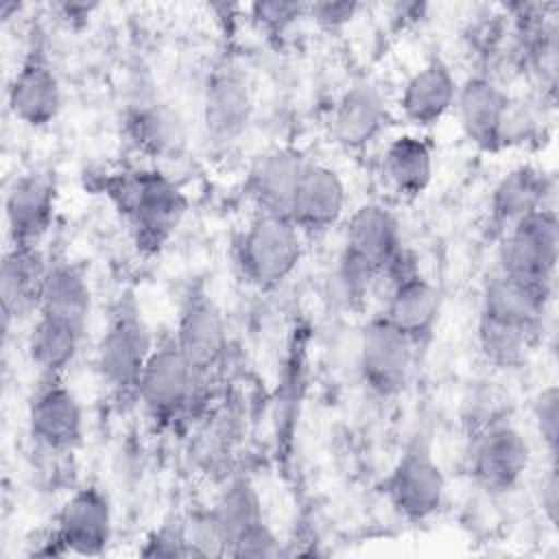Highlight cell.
Masks as SVG:
<instances>
[{
  "mask_svg": "<svg viewBox=\"0 0 559 559\" xmlns=\"http://www.w3.org/2000/svg\"><path fill=\"white\" fill-rule=\"evenodd\" d=\"M98 190L124 218L140 253H159L188 212V197L159 168H122L105 173Z\"/></svg>",
  "mask_w": 559,
  "mask_h": 559,
  "instance_id": "obj_1",
  "label": "cell"
},
{
  "mask_svg": "<svg viewBox=\"0 0 559 559\" xmlns=\"http://www.w3.org/2000/svg\"><path fill=\"white\" fill-rule=\"evenodd\" d=\"M299 260L301 231L288 216L255 212L236 242V264L240 275L262 290L284 284Z\"/></svg>",
  "mask_w": 559,
  "mask_h": 559,
  "instance_id": "obj_2",
  "label": "cell"
},
{
  "mask_svg": "<svg viewBox=\"0 0 559 559\" xmlns=\"http://www.w3.org/2000/svg\"><path fill=\"white\" fill-rule=\"evenodd\" d=\"M155 343L135 301L122 299L109 314L96 345V371L100 380L118 395H135Z\"/></svg>",
  "mask_w": 559,
  "mask_h": 559,
  "instance_id": "obj_3",
  "label": "cell"
},
{
  "mask_svg": "<svg viewBox=\"0 0 559 559\" xmlns=\"http://www.w3.org/2000/svg\"><path fill=\"white\" fill-rule=\"evenodd\" d=\"M201 382V376L170 336L155 343L135 386V397L153 421L170 426L192 411Z\"/></svg>",
  "mask_w": 559,
  "mask_h": 559,
  "instance_id": "obj_4",
  "label": "cell"
},
{
  "mask_svg": "<svg viewBox=\"0 0 559 559\" xmlns=\"http://www.w3.org/2000/svg\"><path fill=\"white\" fill-rule=\"evenodd\" d=\"M559 258V221L552 207L537 210L502 234L500 273L550 290Z\"/></svg>",
  "mask_w": 559,
  "mask_h": 559,
  "instance_id": "obj_5",
  "label": "cell"
},
{
  "mask_svg": "<svg viewBox=\"0 0 559 559\" xmlns=\"http://www.w3.org/2000/svg\"><path fill=\"white\" fill-rule=\"evenodd\" d=\"M391 509L406 522L419 524L439 513L445 498V476L428 443H411L382 480Z\"/></svg>",
  "mask_w": 559,
  "mask_h": 559,
  "instance_id": "obj_6",
  "label": "cell"
},
{
  "mask_svg": "<svg viewBox=\"0 0 559 559\" xmlns=\"http://www.w3.org/2000/svg\"><path fill=\"white\" fill-rule=\"evenodd\" d=\"M531 463V448L524 435L509 421H489L474 437L469 474L489 496L513 491Z\"/></svg>",
  "mask_w": 559,
  "mask_h": 559,
  "instance_id": "obj_7",
  "label": "cell"
},
{
  "mask_svg": "<svg viewBox=\"0 0 559 559\" xmlns=\"http://www.w3.org/2000/svg\"><path fill=\"white\" fill-rule=\"evenodd\" d=\"M417 345L382 314L371 319L360 336L358 371L365 386L378 397L400 395L411 376Z\"/></svg>",
  "mask_w": 559,
  "mask_h": 559,
  "instance_id": "obj_8",
  "label": "cell"
},
{
  "mask_svg": "<svg viewBox=\"0 0 559 559\" xmlns=\"http://www.w3.org/2000/svg\"><path fill=\"white\" fill-rule=\"evenodd\" d=\"M63 92L59 76L41 46L31 44L7 87V107L26 127H48L61 111Z\"/></svg>",
  "mask_w": 559,
  "mask_h": 559,
  "instance_id": "obj_9",
  "label": "cell"
},
{
  "mask_svg": "<svg viewBox=\"0 0 559 559\" xmlns=\"http://www.w3.org/2000/svg\"><path fill=\"white\" fill-rule=\"evenodd\" d=\"M173 338L201 380L225 360L227 325L223 312L203 288H190L183 297Z\"/></svg>",
  "mask_w": 559,
  "mask_h": 559,
  "instance_id": "obj_10",
  "label": "cell"
},
{
  "mask_svg": "<svg viewBox=\"0 0 559 559\" xmlns=\"http://www.w3.org/2000/svg\"><path fill=\"white\" fill-rule=\"evenodd\" d=\"M28 435L55 454L72 452L83 441V408L61 378H41L28 400Z\"/></svg>",
  "mask_w": 559,
  "mask_h": 559,
  "instance_id": "obj_11",
  "label": "cell"
},
{
  "mask_svg": "<svg viewBox=\"0 0 559 559\" xmlns=\"http://www.w3.org/2000/svg\"><path fill=\"white\" fill-rule=\"evenodd\" d=\"M389 282L391 288L382 317L417 347L424 345L432 336L441 312V295L437 286L415 269L413 258L393 271Z\"/></svg>",
  "mask_w": 559,
  "mask_h": 559,
  "instance_id": "obj_12",
  "label": "cell"
},
{
  "mask_svg": "<svg viewBox=\"0 0 559 559\" xmlns=\"http://www.w3.org/2000/svg\"><path fill=\"white\" fill-rule=\"evenodd\" d=\"M66 555L98 557L111 542L114 520L107 493L96 485L76 489L59 509L55 526Z\"/></svg>",
  "mask_w": 559,
  "mask_h": 559,
  "instance_id": "obj_13",
  "label": "cell"
},
{
  "mask_svg": "<svg viewBox=\"0 0 559 559\" xmlns=\"http://www.w3.org/2000/svg\"><path fill=\"white\" fill-rule=\"evenodd\" d=\"M253 111L251 90L245 74L225 63L210 72L203 90V129L207 138L227 146L236 142L249 127Z\"/></svg>",
  "mask_w": 559,
  "mask_h": 559,
  "instance_id": "obj_14",
  "label": "cell"
},
{
  "mask_svg": "<svg viewBox=\"0 0 559 559\" xmlns=\"http://www.w3.org/2000/svg\"><path fill=\"white\" fill-rule=\"evenodd\" d=\"M57 183L48 173L31 170L13 179L4 197V221L11 247H39L52 225Z\"/></svg>",
  "mask_w": 559,
  "mask_h": 559,
  "instance_id": "obj_15",
  "label": "cell"
},
{
  "mask_svg": "<svg viewBox=\"0 0 559 559\" xmlns=\"http://www.w3.org/2000/svg\"><path fill=\"white\" fill-rule=\"evenodd\" d=\"M511 98L485 74L465 79L459 85L454 109L465 138L480 151L504 148V124Z\"/></svg>",
  "mask_w": 559,
  "mask_h": 559,
  "instance_id": "obj_16",
  "label": "cell"
},
{
  "mask_svg": "<svg viewBox=\"0 0 559 559\" xmlns=\"http://www.w3.org/2000/svg\"><path fill=\"white\" fill-rule=\"evenodd\" d=\"M343 253L371 266L382 280L406 253L393 212L380 203L356 207L345 225Z\"/></svg>",
  "mask_w": 559,
  "mask_h": 559,
  "instance_id": "obj_17",
  "label": "cell"
},
{
  "mask_svg": "<svg viewBox=\"0 0 559 559\" xmlns=\"http://www.w3.org/2000/svg\"><path fill=\"white\" fill-rule=\"evenodd\" d=\"M345 183L341 175L319 162H306L288 218L301 234L319 236L334 227L345 212Z\"/></svg>",
  "mask_w": 559,
  "mask_h": 559,
  "instance_id": "obj_18",
  "label": "cell"
},
{
  "mask_svg": "<svg viewBox=\"0 0 559 559\" xmlns=\"http://www.w3.org/2000/svg\"><path fill=\"white\" fill-rule=\"evenodd\" d=\"M306 157L290 146L273 148L255 157L247 173L245 192L262 214L288 216Z\"/></svg>",
  "mask_w": 559,
  "mask_h": 559,
  "instance_id": "obj_19",
  "label": "cell"
},
{
  "mask_svg": "<svg viewBox=\"0 0 559 559\" xmlns=\"http://www.w3.org/2000/svg\"><path fill=\"white\" fill-rule=\"evenodd\" d=\"M386 122L389 109L382 92L371 83H354L336 100L330 131L338 146L360 151L380 138Z\"/></svg>",
  "mask_w": 559,
  "mask_h": 559,
  "instance_id": "obj_20",
  "label": "cell"
},
{
  "mask_svg": "<svg viewBox=\"0 0 559 559\" xmlns=\"http://www.w3.org/2000/svg\"><path fill=\"white\" fill-rule=\"evenodd\" d=\"M552 197V177L533 164H522L511 168L491 190L489 218L491 225L502 236L515 223L528 214L552 207L548 199Z\"/></svg>",
  "mask_w": 559,
  "mask_h": 559,
  "instance_id": "obj_21",
  "label": "cell"
},
{
  "mask_svg": "<svg viewBox=\"0 0 559 559\" xmlns=\"http://www.w3.org/2000/svg\"><path fill=\"white\" fill-rule=\"evenodd\" d=\"M48 264L39 247H9L0 264V306L4 325L37 312Z\"/></svg>",
  "mask_w": 559,
  "mask_h": 559,
  "instance_id": "obj_22",
  "label": "cell"
},
{
  "mask_svg": "<svg viewBox=\"0 0 559 559\" xmlns=\"http://www.w3.org/2000/svg\"><path fill=\"white\" fill-rule=\"evenodd\" d=\"M459 81L441 57L428 59L408 76L400 94V109L415 127H432L454 107Z\"/></svg>",
  "mask_w": 559,
  "mask_h": 559,
  "instance_id": "obj_23",
  "label": "cell"
},
{
  "mask_svg": "<svg viewBox=\"0 0 559 559\" xmlns=\"http://www.w3.org/2000/svg\"><path fill=\"white\" fill-rule=\"evenodd\" d=\"M550 297H552L550 290L524 284L498 271L485 284L483 299H480V314L518 323L539 334Z\"/></svg>",
  "mask_w": 559,
  "mask_h": 559,
  "instance_id": "obj_24",
  "label": "cell"
},
{
  "mask_svg": "<svg viewBox=\"0 0 559 559\" xmlns=\"http://www.w3.org/2000/svg\"><path fill=\"white\" fill-rule=\"evenodd\" d=\"M129 142L151 159H175L186 146L183 122L159 103L135 105L124 120Z\"/></svg>",
  "mask_w": 559,
  "mask_h": 559,
  "instance_id": "obj_25",
  "label": "cell"
},
{
  "mask_svg": "<svg viewBox=\"0 0 559 559\" xmlns=\"http://www.w3.org/2000/svg\"><path fill=\"white\" fill-rule=\"evenodd\" d=\"M432 144L426 138L404 133L393 138L382 155V173L389 186L404 199H417L432 181Z\"/></svg>",
  "mask_w": 559,
  "mask_h": 559,
  "instance_id": "obj_26",
  "label": "cell"
},
{
  "mask_svg": "<svg viewBox=\"0 0 559 559\" xmlns=\"http://www.w3.org/2000/svg\"><path fill=\"white\" fill-rule=\"evenodd\" d=\"M83 334L85 328L70 321L37 314L26 338V352L41 378H61V373L74 362Z\"/></svg>",
  "mask_w": 559,
  "mask_h": 559,
  "instance_id": "obj_27",
  "label": "cell"
},
{
  "mask_svg": "<svg viewBox=\"0 0 559 559\" xmlns=\"http://www.w3.org/2000/svg\"><path fill=\"white\" fill-rule=\"evenodd\" d=\"M92 310V290L83 271L70 262L48 264L39 308L35 314H48L87 328Z\"/></svg>",
  "mask_w": 559,
  "mask_h": 559,
  "instance_id": "obj_28",
  "label": "cell"
},
{
  "mask_svg": "<svg viewBox=\"0 0 559 559\" xmlns=\"http://www.w3.org/2000/svg\"><path fill=\"white\" fill-rule=\"evenodd\" d=\"M537 332L522 328L518 323H509L502 319H493L487 314H478V349L487 362L509 369L524 360L526 352L537 341Z\"/></svg>",
  "mask_w": 559,
  "mask_h": 559,
  "instance_id": "obj_29",
  "label": "cell"
},
{
  "mask_svg": "<svg viewBox=\"0 0 559 559\" xmlns=\"http://www.w3.org/2000/svg\"><path fill=\"white\" fill-rule=\"evenodd\" d=\"M221 537L225 542V555L231 542L247 528L264 522L262 504L255 489L247 480H234L210 509Z\"/></svg>",
  "mask_w": 559,
  "mask_h": 559,
  "instance_id": "obj_30",
  "label": "cell"
},
{
  "mask_svg": "<svg viewBox=\"0 0 559 559\" xmlns=\"http://www.w3.org/2000/svg\"><path fill=\"white\" fill-rule=\"evenodd\" d=\"M533 417L542 441L548 448V454L555 463L557 443H559V391L557 386H546L533 404Z\"/></svg>",
  "mask_w": 559,
  "mask_h": 559,
  "instance_id": "obj_31",
  "label": "cell"
},
{
  "mask_svg": "<svg viewBox=\"0 0 559 559\" xmlns=\"http://www.w3.org/2000/svg\"><path fill=\"white\" fill-rule=\"evenodd\" d=\"M229 557H277L282 555V546L280 539L275 537V533L269 528L266 522H260L251 528H247L245 533H240L229 550Z\"/></svg>",
  "mask_w": 559,
  "mask_h": 559,
  "instance_id": "obj_32",
  "label": "cell"
},
{
  "mask_svg": "<svg viewBox=\"0 0 559 559\" xmlns=\"http://www.w3.org/2000/svg\"><path fill=\"white\" fill-rule=\"evenodd\" d=\"M306 13H308V7L299 4V2H255V4H251L253 22L269 33L286 31L297 17H301Z\"/></svg>",
  "mask_w": 559,
  "mask_h": 559,
  "instance_id": "obj_33",
  "label": "cell"
},
{
  "mask_svg": "<svg viewBox=\"0 0 559 559\" xmlns=\"http://www.w3.org/2000/svg\"><path fill=\"white\" fill-rule=\"evenodd\" d=\"M142 557H190L188 539L183 524H162L155 528L144 546L140 548Z\"/></svg>",
  "mask_w": 559,
  "mask_h": 559,
  "instance_id": "obj_34",
  "label": "cell"
},
{
  "mask_svg": "<svg viewBox=\"0 0 559 559\" xmlns=\"http://www.w3.org/2000/svg\"><path fill=\"white\" fill-rule=\"evenodd\" d=\"M360 4L356 2H314L308 7V15L328 31H336L343 28L345 24H349L356 13H358Z\"/></svg>",
  "mask_w": 559,
  "mask_h": 559,
  "instance_id": "obj_35",
  "label": "cell"
},
{
  "mask_svg": "<svg viewBox=\"0 0 559 559\" xmlns=\"http://www.w3.org/2000/svg\"><path fill=\"white\" fill-rule=\"evenodd\" d=\"M557 504H559V480H557V467L552 463L546 480L542 483V507L546 509V518L552 526L557 522Z\"/></svg>",
  "mask_w": 559,
  "mask_h": 559,
  "instance_id": "obj_36",
  "label": "cell"
},
{
  "mask_svg": "<svg viewBox=\"0 0 559 559\" xmlns=\"http://www.w3.org/2000/svg\"><path fill=\"white\" fill-rule=\"evenodd\" d=\"M61 11V17H66L68 24H76V22H85V17H90V13L96 9V4H85V2H63L57 7Z\"/></svg>",
  "mask_w": 559,
  "mask_h": 559,
  "instance_id": "obj_37",
  "label": "cell"
}]
</instances>
